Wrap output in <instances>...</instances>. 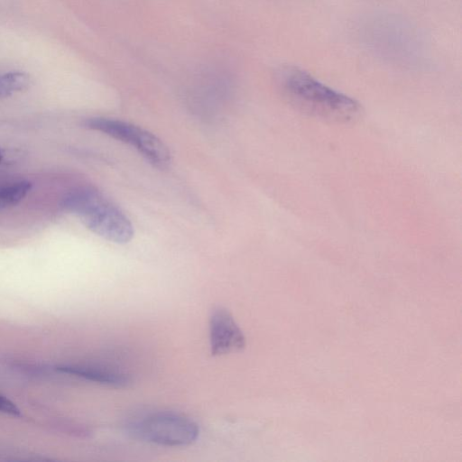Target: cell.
I'll use <instances>...</instances> for the list:
<instances>
[{
    "mask_svg": "<svg viewBox=\"0 0 462 462\" xmlns=\"http://www.w3.org/2000/svg\"><path fill=\"white\" fill-rule=\"evenodd\" d=\"M130 430L141 439L169 447L189 445L199 436L198 425L193 420L171 412L145 416L132 423Z\"/></svg>",
    "mask_w": 462,
    "mask_h": 462,
    "instance_id": "obj_4",
    "label": "cell"
},
{
    "mask_svg": "<svg viewBox=\"0 0 462 462\" xmlns=\"http://www.w3.org/2000/svg\"><path fill=\"white\" fill-rule=\"evenodd\" d=\"M32 82L31 76L23 71H10L0 75V98L25 91Z\"/></svg>",
    "mask_w": 462,
    "mask_h": 462,
    "instance_id": "obj_7",
    "label": "cell"
},
{
    "mask_svg": "<svg viewBox=\"0 0 462 462\" xmlns=\"http://www.w3.org/2000/svg\"><path fill=\"white\" fill-rule=\"evenodd\" d=\"M6 158L7 152L5 149L0 148V166L6 162Z\"/></svg>",
    "mask_w": 462,
    "mask_h": 462,
    "instance_id": "obj_10",
    "label": "cell"
},
{
    "mask_svg": "<svg viewBox=\"0 0 462 462\" xmlns=\"http://www.w3.org/2000/svg\"><path fill=\"white\" fill-rule=\"evenodd\" d=\"M29 180H17L0 186V208H7L20 203L31 191Z\"/></svg>",
    "mask_w": 462,
    "mask_h": 462,
    "instance_id": "obj_8",
    "label": "cell"
},
{
    "mask_svg": "<svg viewBox=\"0 0 462 462\" xmlns=\"http://www.w3.org/2000/svg\"><path fill=\"white\" fill-rule=\"evenodd\" d=\"M62 206L89 230L110 242L125 244L134 236V226L127 216L94 188L82 187L71 191Z\"/></svg>",
    "mask_w": 462,
    "mask_h": 462,
    "instance_id": "obj_2",
    "label": "cell"
},
{
    "mask_svg": "<svg viewBox=\"0 0 462 462\" xmlns=\"http://www.w3.org/2000/svg\"><path fill=\"white\" fill-rule=\"evenodd\" d=\"M60 369L64 373H68L86 380L116 387L125 386L130 382V378L127 374L116 369L88 365H64Z\"/></svg>",
    "mask_w": 462,
    "mask_h": 462,
    "instance_id": "obj_6",
    "label": "cell"
},
{
    "mask_svg": "<svg viewBox=\"0 0 462 462\" xmlns=\"http://www.w3.org/2000/svg\"><path fill=\"white\" fill-rule=\"evenodd\" d=\"M0 412L13 416H20L21 411L18 407L9 399L0 394Z\"/></svg>",
    "mask_w": 462,
    "mask_h": 462,
    "instance_id": "obj_9",
    "label": "cell"
},
{
    "mask_svg": "<svg viewBox=\"0 0 462 462\" xmlns=\"http://www.w3.org/2000/svg\"><path fill=\"white\" fill-rule=\"evenodd\" d=\"M84 125L132 146L158 169H166L171 162V152L164 143L138 125L107 117L88 118Z\"/></svg>",
    "mask_w": 462,
    "mask_h": 462,
    "instance_id": "obj_3",
    "label": "cell"
},
{
    "mask_svg": "<svg viewBox=\"0 0 462 462\" xmlns=\"http://www.w3.org/2000/svg\"><path fill=\"white\" fill-rule=\"evenodd\" d=\"M209 341L213 356L239 351L245 346V336L231 313L216 308L209 319Z\"/></svg>",
    "mask_w": 462,
    "mask_h": 462,
    "instance_id": "obj_5",
    "label": "cell"
},
{
    "mask_svg": "<svg viewBox=\"0 0 462 462\" xmlns=\"http://www.w3.org/2000/svg\"><path fill=\"white\" fill-rule=\"evenodd\" d=\"M282 87L290 101L315 116L336 122L357 118L361 106L354 98L323 84L299 68H289L282 77Z\"/></svg>",
    "mask_w": 462,
    "mask_h": 462,
    "instance_id": "obj_1",
    "label": "cell"
}]
</instances>
